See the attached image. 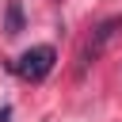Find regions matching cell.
<instances>
[{
  "label": "cell",
  "mask_w": 122,
  "mask_h": 122,
  "mask_svg": "<svg viewBox=\"0 0 122 122\" xmlns=\"http://www.w3.org/2000/svg\"><path fill=\"white\" fill-rule=\"evenodd\" d=\"M53 65H57V50L53 46H30L19 61H11V72L30 80V84H38V80H46L53 72Z\"/></svg>",
  "instance_id": "cell-1"
},
{
  "label": "cell",
  "mask_w": 122,
  "mask_h": 122,
  "mask_svg": "<svg viewBox=\"0 0 122 122\" xmlns=\"http://www.w3.org/2000/svg\"><path fill=\"white\" fill-rule=\"evenodd\" d=\"M4 30H8L11 38L23 30V4H19V0H11V4H8V19H4Z\"/></svg>",
  "instance_id": "cell-3"
},
{
  "label": "cell",
  "mask_w": 122,
  "mask_h": 122,
  "mask_svg": "<svg viewBox=\"0 0 122 122\" xmlns=\"http://www.w3.org/2000/svg\"><path fill=\"white\" fill-rule=\"evenodd\" d=\"M0 122H11V107H0Z\"/></svg>",
  "instance_id": "cell-4"
},
{
  "label": "cell",
  "mask_w": 122,
  "mask_h": 122,
  "mask_svg": "<svg viewBox=\"0 0 122 122\" xmlns=\"http://www.w3.org/2000/svg\"><path fill=\"white\" fill-rule=\"evenodd\" d=\"M122 30V15H111V19H103L95 30H92V38H88V46H84V53H80V61H84V69L88 65H95L99 57H103V50L114 42V34Z\"/></svg>",
  "instance_id": "cell-2"
}]
</instances>
